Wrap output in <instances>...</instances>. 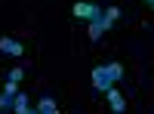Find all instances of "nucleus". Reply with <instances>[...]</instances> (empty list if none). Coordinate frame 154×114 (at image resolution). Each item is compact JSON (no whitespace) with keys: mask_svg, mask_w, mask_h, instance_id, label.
Returning <instances> with one entry per match:
<instances>
[{"mask_svg":"<svg viewBox=\"0 0 154 114\" xmlns=\"http://www.w3.org/2000/svg\"><path fill=\"white\" fill-rule=\"evenodd\" d=\"M120 77H123V65L120 62H108V65H96L93 68V86L102 90V93H108Z\"/></svg>","mask_w":154,"mask_h":114,"instance_id":"nucleus-1","label":"nucleus"},{"mask_svg":"<svg viewBox=\"0 0 154 114\" xmlns=\"http://www.w3.org/2000/svg\"><path fill=\"white\" fill-rule=\"evenodd\" d=\"M71 12H74L77 19L93 22V19H102V12H105V9H102V6L96 3V0H77V3L71 6Z\"/></svg>","mask_w":154,"mask_h":114,"instance_id":"nucleus-2","label":"nucleus"},{"mask_svg":"<svg viewBox=\"0 0 154 114\" xmlns=\"http://www.w3.org/2000/svg\"><path fill=\"white\" fill-rule=\"evenodd\" d=\"M0 53H6V56H25V46H22V40H16V37H0Z\"/></svg>","mask_w":154,"mask_h":114,"instance_id":"nucleus-3","label":"nucleus"},{"mask_svg":"<svg viewBox=\"0 0 154 114\" xmlns=\"http://www.w3.org/2000/svg\"><path fill=\"white\" fill-rule=\"evenodd\" d=\"M108 105H111L114 114H123V111H126V99H123V93L117 90V86H111V90H108Z\"/></svg>","mask_w":154,"mask_h":114,"instance_id":"nucleus-4","label":"nucleus"},{"mask_svg":"<svg viewBox=\"0 0 154 114\" xmlns=\"http://www.w3.org/2000/svg\"><path fill=\"white\" fill-rule=\"evenodd\" d=\"M117 19H120V6H105V12H102V25H105V31H108Z\"/></svg>","mask_w":154,"mask_h":114,"instance_id":"nucleus-5","label":"nucleus"},{"mask_svg":"<svg viewBox=\"0 0 154 114\" xmlns=\"http://www.w3.org/2000/svg\"><path fill=\"white\" fill-rule=\"evenodd\" d=\"M12 111H16V114H28L31 111L28 96H25V93H16V99H12Z\"/></svg>","mask_w":154,"mask_h":114,"instance_id":"nucleus-6","label":"nucleus"},{"mask_svg":"<svg viewBox=\"0 0 154 114\" xmlns=\"http://www.w3.org/2000/svg\"><path fill=\"white\" fill-rule=\"evenodd\" d=\"M37 111H40V114H56V99L43 96L40 102H37Z\"/></svg>","mask_w":154,"mask_h":114,"instance_id":"nucleus-7","label":"nucleus"},{"mask_svg":"<svg viewBox=\"0 0 154 114\" xmlns=\"http://www.w3.org/2000/svg\"><path fill=\"white\" fill-rule=\"evenodd\" d=\"M22 77H25V71H22V68H12V71L6 74V80H9V83H19Z\"/></svg>","mask_w":154,"mask_h":114,"instance_id":"nucleus-8","label":"nucleus"},{"mask_svg":"<svg viewBox=\"0 0 154 114\" xmlns=\"http://www.w3.org/2000/svg\"><path fill=\"white\" fill-rule=\"evenodd\" d=\"M142 3H148V6H151V9H154V0H142Z\"/></svg>","mask_w":154,"mask_h":114,"instance_id":"nucleus-9","label":"nucleus"},{"mask_svg":"<svg viewBox=\"0 0 154 114\" xmlns=\"http://www.w3.org/2000/svg\"><path fill=\"white\" fill-rule=\"evenodd\" d=\"M28 114H40V111H37V108H31V111H28Z\"/></svg>","mask_w":154,"mask_h":114,"instance_id":"nucleus-10","label":"nucleus"}]
</instances>
